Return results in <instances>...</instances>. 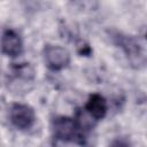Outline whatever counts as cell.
<instances>
[{
  "label": "cell",
  "mask_w": 147,
  "mask_h": 147,
  "mask_svg": "<svg viewBox=\"0 0 147 147\" xmlns=\"http://www.w3.org/2000/svg\"><path fill=\"white\" fill-rule=\"evenodd\" d=\"M54 136L63 141L83 144L85 129L77 118L57 117L53 122Z\"/></svg>",
  "instance_id": "obj_1"
},
{
  "label": "cell",
  "mask_w": 147,
  "mask_h": 147,
  "mask_svg": "<svg viewBox=\"0 0 147 147\" xmlns=\"http://www.w3.org/2000/svg\"><path fill=\"white\" fill-rule=\"evenodd\" d=\"M9 118L17 129L25 130L33 125L36 121V115L30 106L23 103H15L9 110Z\"/></svg>",
  "instance_id": "obj_2"
},
{
  "label": "cell",
  "mask_w": 147,
  "mask_h": 147,
  "mask_svg": "<svg viewBox=\"0 0 147 147\" xmlns=\"http://www.w3.org/2000/svg\"><path fill=\"white\" fill-rule=\"evenodd\" d=\"M45 62L52 70H60L69 64L70 55L68 51L57 45H47L44 51Z\"/></svg>",
  "instance_id": "obj_3"
},
{
  "label": "cell",
  "mask_w": 147,
  "mask_h": 147,
  "mask_svg": "<svg viewBox=\"0 0 147 147\" xmlns=\"http://www.w3.org/2000/svg\"><path fill=\"white\" fill-rule=\"evenodd\" d=\"M85 111L94 121H99L105 117L107 113V101L100 94H92L85 105Z\"/></svg>",
  "instance_id": "obj_4"
},
{
  "label": "cell",
  "mask_w": 147,
  "mask_h": 147,
  "mask_svg": "<svg viewBox=\"0 0 147 147\" xmlns=\"http://www.w3.org/2000/svg\"><path fill=\"white\" fill-rule=\"evenodd\" d=\"M1 49L8 56H17L22 52V40L13 30H7L1 38Z\"/></svg>",
  "instance_id": "obj_5"
},
{
  "label": "cell",
  "mask_w": 147,
  "mask_h": 147,
  "mask_svg": "<svg viewBox=\"0 0 147 147\" xmlns=\"http://www.w3.org/2000/svg\"><path fill=\"white\" fill-rule=\"evenodd\" d=\"M109 147H132V146L130 145V142L127 140L122 139V138H118V139L114 140Z\"/></svg>",
  "instance_id": "obj_6"
}]
</instances>
